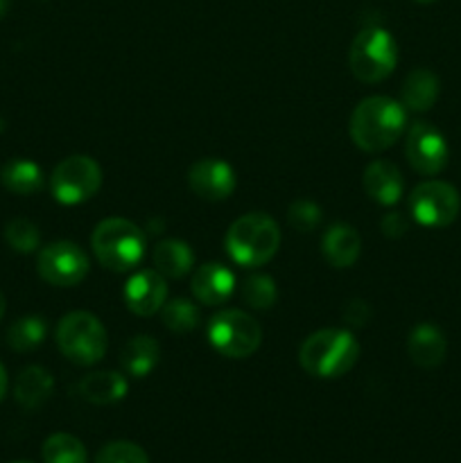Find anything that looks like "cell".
Segmentation results:
<instances>
[{"label":"cell","instance_id":"4316f807","mask_svg":"<svg viewBox=\"0 0 461 463\" xmlns=\"http://www.w3.org/2000/svg\"><path fill=\"white\" fill-rule=\"evenodd\" d=\"M278 298V289L271 276L253 274L242 283V301L253 310H269Z\"/></svg>","mask_w":461,"mask_h":463},{"label":"cell","instance_id":"5bb4252c","mask_svg":"<svg viewBox=\"0 0 461 463\" xmlns=\"http://www.w3.org/2000/svg\"><path fill=\"white\" fill-rule=\"evenodd\" d=\"M235 292V276L221 262H206L193 276V294L203 306H221Z\"/></svg>","mask_w":461,"mask_h":463},{"label":"cell","instance_id":"8992f818","mask_svg":"<svg viewBox=\"0 0 461 463\" xmlns=\"http://www.w3.org/2000/svg\"><path fill=\"white\" fill-rule=\"evenodd\" d=\"M351 71L364 84L387 80L398 63V48L393 36L382 27H366L353 39Z\"/></svg>","mask_w":461,"mask_h":463},{"label":"cell","instance_id":"1f68e13d","mask_svg":"<svg viewBox=\"0 0 461 463\" xmlns=\"http://www.w3.org/2000/svg\"><path fill=\"white\" fill-rule=\"evenodd\" d=\"M380 226H382V233L387 235V238H400L407 231V220L400 213H389V215H384L382 224Z\"/></svg>","mask_w":461,"mask_h":463},{"label":"cell","instance_id":"d6a6232c","mask_svg":"<svg viewBox=\"0 0 461 463\" xmlns=\"http://www.w3.org/2000/svg\"><path fill=\"white\" fill-rule=\"evenodd\" d=\"M7 371H5V366L0 364V401L5 398V393H7Z\"/></svg>","mask_w":461,"mask_h":463},{"label":"cell","instance_id":"7c38bea8","mask_svg":"<svg viewBox=\"0 0 461 463\" xmlns=\"http://www.w3.org/2000/svg\"><path fill=\"white\" fill-rule=\"evenodd\" d=\"M188 184L197 197L208 202L229 199L235 190V170L221 158H202L188 172Z\"/></svg>","mask_w":461,"mask_h":463},{"label":"cell","instance_id":"3957f363","mask_svg":"<svg viewBox=\"0 0 461 463\" xmlns=\"http://www.w3.org/2000/svg\"><path fill=\"white\" fill-rule=\"evenodd\" d=\"M280 229L265 213H249L235 220L226 233V251L240 267H260L276 256Z\"/></svg>","mask_w":461,"mask_h":463},{"label":"cell","instance_id":"484cf974","mask_svg":"<svg viewBox=\"0 0 461 463\" xmlns=\"http://www.w3.org/2000/svg\"><path fill=\"white\" fill-rule=\"evenodd\" d=\"M161 319L165 324V328H170L172 333H190L199 326V315L197 306L188 298H174V301L167 303L161 307Z\"/></svg>","mask_w":461,"mask_h":463},{"label":"cell","instance_id":"d6986e66","mask_svg":"<svg viewBox=\"0 0 461 463\" xmlns=\"http://www.w3.org/2000/svg\"><path fill=\"white\" fill-rule=\"evenodd\" d=\"M158 360H161V346L149 335H138L131 337L129 342L122 346L120 364L134 378H147L154 369H156Z\"/></svg>","mask_w":461,"mask_h":463},{"label":"cell","instance_id":"d590c367","mask_svg":"<svg viewBox=\"0 0 461 463\" xmlns=\"http://www.w3.org/2000/svg\"><path fill=\"white\" fill-rule=\"evenodd\" d=\"M5 129V122H3V118H0V131Z\"/></svg>","mask_w":461,"mask_h":463},{"label":"cell","instance_id":"e575fe53","mask_svg":"<svg viewBox=\"0 0 461 463\" xmlns=\"http://www.w3.org/2000/svg\"><path fill=\"white\" fill-rule=\"evenodd\" d=\"M7 7H9V0H0V16H5Z\"/></svg>","mask_w":461,"mask_h":463},{"label":"cell","instance_id":"ffe728a7","mask_svg":"<svg viewBox=\"0 0 461 463\" xmlns=\"http://www.w3.org/2000/svg\"><path fill=\"white\" fill-rule=\"evenodd\" d=\"M0 184L14 194H21V197H30L43 190L45 185V175L34 161H27V158H12L9 163H5L3 170H0Z\"/></svg>","mask_w":461,"mask_h":463},{"label":"cell","instance_id":"83f0119b","mask_svg":"<svg viewBox=\"0 0 461 463\" xmlns=\"http://www.w3.org/2000/svg\"><path fill=\"white\" fill-rule=\"evenodd\" d=\"M5 240L16 253H34L41 244L39 226L25 217H16L5 229Z\"/></svg>","mask_w":461,"mask_h":463},{"label":"cell","instance_id":"ba28073f","mask_svg":"<svg viewBox=\"0 0 461 463\" xmlns=\"http://www.w3.org/2000/svg\"><path fill=\"white\" fill-rule=\"evenodd\" d=\"M102 185V170L90 156H68L54 167L50 190L63 206H77L93 197Z\"/></svg>","mask_w":461,"mask_h":463},{"label":"cell","instance_id":"4fadbf2b","mask_svg":"<svg viewBox=\"0 0 461 463\" xmlns=\"http://www.w3.org/2000/svg\"><path fill=\"white\" fill-rule=\"evenodd\" d=\"M122 297L134 315L152 317L165 306L167 283L156 269H140L127 280Z\"/></svg>","mask_w":461,"mask_h":463},{"label":"cell","instance_id":"5b68a950","mask_svg":"<svg viewBox=\"0 0 461 463\" xmlns=\"http://www.w3.org/2000/svg\"><path fill=\"white\" fill-rule=\"evenodd\" d=\"M57 346L72 364L93 366L107 353V330L90 312H71L57 326Z\"/></svg>","mask_w":461,"mask_h":463},{"label":"cell","instance_id":"f1b7e54d","mask_svg":"<svg viewBox=\"0 0 461 463\" xmlns=\"http://www.w3.org/2000/svg\"><path fill=\"white\" fill-rule=\"evenodd\" d=\"M95 463H149V457L136 443L113 441L98 452Z\"/></svg>","mask_w":461,"mask_h":463},{"label":"cell","instance_id":"8d00e7d4","mask_svg":"<svg viewBox=\"0 0 461 463\" xmlns=\"http://www.w3.org/2000/svg\"><path fill=\"white\" fill-rule=\"evenodd\" d=\"M416 3H432V0H416Z\"/></svg>","mask_w":461,"mask_h":463},{"label":"cell","instance_id":"836d02e7","mask_svg":"<svg viewBox=\"0 0 461 463\" xmlns=\"http://www.w3.org/2000/svg\"><path fill=\"white\" fill-rule=\"evenodd\" d=\"M5 310H7V301H5V294L0 292V319L5 317Z\"/></svg>","mask_w":461,"mask_h":463},{"label":"cell","instance_id":"f546056e","mask_svg":"<svg viewBox=\"0 0 461 463\" xmlns=\"http://www.w3.org/2000/svg\"><path fill=\"white\" fill-rule=\"evenodd\" d=\"M287 222L292 229L307 233V231L316 229V224L321 222V208L315 202H310V199H298V202L289 206Z\"/></svg>","mask_w":461,"mask_h":463},{"label":"cell","instance_id":"30bf717a","mask_svg":"<svg viewBox=\"0 0 461 463\" xmlns=\"http://www.w3.org/2000/svg\"><path fill=\"white\" fill-rule=\"evenodd\" d=\"M459 193L446 181H425L416 185L409 197V211L420 226L443 229L459 213Z\"/></svg>","mask_w":461,"mask_h":463},{"label":"cell","instance_id":"9c48e42d","mask_svg":"<svg viewBox=\"0 0 461 463\" xmlns=\"http://www.w3.org/2000/svg\"><path fill=\"white\" fill-rule=\"evenodd\" d=\"M36 269L45 283L54 288H75L89 274V258L75 242H52L36 258Z\"/></svg>","mask_w":461,"mask_h":463},{"label":"cell","instance_id":"6da1fadb","mask_svg":"<svg viewBox=\"0 0 461 463\" xmlns=\"http://www.w3.org/2000/svg\"><path fill=\"white\" fill-rule=\"evenodd\" d=\"M407 111L400 102L384 95L362 99L351 116V138L364 152H384L402 136Z\"/></svg>","mask_w":461,"mask_h":463},{"label":"cell","instance_id":"44dd1931","mask_svg":"<svg viewBox=\"0 0 461 463\" xmlns=\"http://www.w3.org/2000/svg\"><path fill=\"white\" fill-rule=\"evenodd\" d=\"M125 375L116 373V371H98V373L86 375L80 383L81 398H86L93 405H113V402L122 401L127 396Z\"/></svg>","mask_w":461,"mask_h":463},{"label":"cell","instance_id":"cb8c5ba5","mask_svg":"<svg viewBox=\"0 0 461 463\" xmlns=\"http://www.w3.org/2000/svg\"><path fill=\"white\" fill-rule=\"evenodd\" d=\"M45 333H48V324L43 317H21L14 321L7 330V344L18 353H30L43 344Z\"/></svg>","mask_w":461,"mask_h":463},{"label":"cell","instance_id":"2e32d148","mask_svg":"<svg viewBox=\"0 0 461 463\" xmlns=\"http://www.w3.org/2000/svg\"><path fill=\"white\" fill-rule=\"evenodd\" d=\"M362 240L348 224H333L321 238V253L334 269H346L360 258Z\"/></svg>","mask_w":461,"mask_h":463},{"label":"cell","instance_id":"ac0fdd59","mask_svg":"<svg viewBox=\"0 0 461 463\" xmlns=\"http://www.w3.org/2000/svg\"><path fill=\"white\" fill-rule=\"evenodd\" d=\"M54 380L50 371L43 366H27L18 373L16 384H14V396L23 410H39L52 396Z\"/></svg>","mask_w":461,"mask_h":463},{"label":"cell","instance_id":"7a4b0ae2","mask_svg":"<svg viewBox=\"0 0 461 463\" xmlns=\"http://www.w3.org/2000/svg\"><path fill=\"white\" fill-rule=\"evenodd\" d=\"M357 357H360V344L351 330L343 328L319 330L310 335L298 351L303 371L324 380L346 375L357 364Z\"/></svg>","mask_w":461,"mask_h":463},{"label":"cell","instance_id":"52a82bcc","mask_svg":"<svg viewBox=\"0 0 461 463\" xmlns=\"http://www.w3.org/2000/svg\"><path fill=\"white\" fill-rule=\"evenodd\" d=\"M208 342L220 355L244 360L260 346L262 328L247 312L221 310L208 321Z\"/></svg>","mask_w":461,"mask_h":463},{"label":"cell","instance_id":"4dcf8cb0","mask_svg":"<svg viewBox=\"0 0 461 463\" xmlns=\"http://www.w3.org/2000/svg\"><path fill=\"white\" fill-rule=\"evenodd\" d=\"M371 310L364 301H351L343 307V321L348 326H364L369 321Z\"/></svg>","mask_w":461,"mask_h":463},{"label":"cell","instance_id":"277c9868","mask_svg":"<svg viewBox=\"0 0 461 463\" xmlns=\"http://www.w3.org/2000/svg\"><path fill=\"white\" fill-rule=\"evenodd\" d=\"M95 258L99 265L111 271H129L138 267L145 256V235L134 222L122 220V217H111L95 226L93 238Z\"/></svg>","mask_w":461,"mask_h":463},{"label":"cell","instance_id":"7402d4cb","mask_svg":"<svg viewBox=\"0 0 461 463\" xmlns=\"http://www.w3.org/2000/svg\"><path fill=\"white\" fill-rule=\"evenodd\" d=\"M438 89H441V84H438V77L432 71L416 68L407 75L405 84H402V104L416 113L429 111L437 102Z\"/></svg>","mask_w":461,"mask_h":463},{"label":"cell","instance_id":"e0dca14e","mask_svg":"<svg viewBox=\"0 0 461 463\" xmlns=\"http://www.w3.org/2000/svg\"><path fill=\"white\" fill-rule=\"evenodd\" d=\"M447 342L441 330L432 324H419L407 339V353L420 369H434L446 360Z\"/></svg>","mask_w":461,"mask_h":463},{"label":"cell","instance_id":"8fae6325","mask_svg":"<svg viewBox=\"0 0 461 463\" xmlns=\"http://www.w3.org/2000/svg\"><path fill=\"white\" fill-rule=\"evenodd\" d=\"M405 156L419 175L432 176L438 175L447 165L450 149H447L446 138H443V134L437 127L419 120L407 131Z\"/></svg>","mask_w":461,"mask_h":463},{"label":"cell","instance_id":"603a6c76","mask_svg":"<svg viewBox=\"0 0 461 463\" xmlns=\"http://www.w3.org/2000/svg\"><path fill=\"white\" fill-rule=\"evenodd\" d=\"M154 269L163 276V279H183L190 269H193L194 253L181 240H163L154 249Z\"/></svg>","mask_w":461,"mask_h":463},{"label":"cell","instance_id":"d4e9b609","mask_svg":"<svg viewBox=\"0 0 461 463\" xmlns=\"http://www.w3.org/2000/svg\"><path fill=\"white\" fill-rule=\"evenodd\" d=\"M45 463H86V448L77 437L66 432L52 434L43 443Z\"/></svg>","mask_w":461,"mask_h":463},{"label":"cell","instance_id":"9a60e30c","mask_svg":"<svg viewBox=\"0 0 461 463\" xmlns=\"http://www.w3.org/2000/svg\"><path fill=\"white\" fill-rule=\"evenodd\" d=\"M364 190L380 206H393L402 197L405 181L393 163L373 161L364 170Z\"/></svg>","mask_w":461,"mask_h":463},{"label":"cell","instance_id":"74e56055","mask_svg":"<svg viewBox=\"0 0 461 463\" xmlns=\"http://www.w3.org/2000/svg\"><path fill=\"white\" fill-rule=\"evenodd\" d=\"M18 463H27V461H18Z\"/></svg>","mask_w":461,"mask_h":463}]
</instances>
